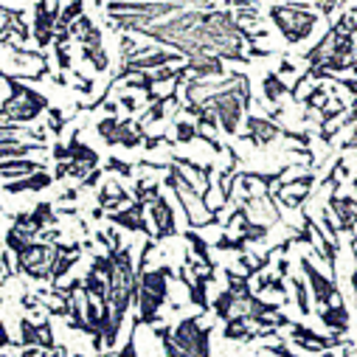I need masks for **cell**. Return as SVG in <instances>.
Wrapping results in <instances>:
<instances>
[{"mask_svg":"<svg viewBox=\"0 0 357 357\" xmlns=\"http://www.w3.org/2000/svg\"><path fill=\"white\" fill-rule=\"evenodd\" d=\"M82 15H84V0H68V6H62L56 17V31H68Z\"/></svg>","mask_w":357,"mask_h":357,"instance_id":"obj_12","label":"cell"},{"mask_svg":"<svg viewBox=\"0 0 357 357\" xmlns=\"http://www.w3.org/2000/svg\"><path fill=\"white\" fill-rule=\"evenodd\" d=\"M195 138H197V127L195 124H189V121H177L174 124V141L177 144H189Z\"/></svg>","mask_w":357,"mask_h":357,"instance_id":"obj_17","label":"cell"},{"mask_svg":"<svg viewBox=\"0 0 357 357\" xmlns=\"http://www.w3.org/2000/svg\"><path fill=\"white\" fill-rule=\"evenodd\" d=\"M301 271H304V276L310 279V287H312V296H315V301H318V307H329V304H335V301H340V296H337V287H335V282L332 279H326L318 267L304 256L301 259Z\"/></svg>","mask_w":357,"mask_h":357,"instance_id":"obj_3","label":"cell"},{"mask_svg":"<svg viewBox=\"0 0 357 357\" xmlns=\"http://www.w3.org/2000/svg\"><path fill=\"white\" fill-rule=\"evenodd\" d=\"M45 163H37V160H26V158H9V160H0V174L9 177V181H17V177H26V174H34V172H43Z\"/></svg>","mask_w":357,"mask_h":357,"instance_id":"obj_10","label":"cell"},{"mask_svg":"<svg viewBox=\"0 0 357 357\" xmlns=\"http://www.w3.org/2000/svg\"><path fill=\"white\" fill-rule=\"evenodd\" d=\"M54 82H56V84H68V76H65V73H56Z\"/></svg>","mask_w":357,"mask_h":357,"instance_id":"obj_32","label":"cell"},{"mask_svg":"<svg viewBox=\"0 0 357 357\" xmlns=\"http://www.w3.org/2000/svg\"><path fill=\"white\" fill-rule=\"evenodd\" d=\"M59 12H62V0H37V6H34V23H31V37L40 45V51H45L54 43Z\"/></svg>","mask_w":357,"mask_h":357,"instance_id":"obj_2","label":"cell"},{"mask_svg":"<svg viewBox=\"0 0 357 357\" xmlns=\"http://www.w3.org/2000/svg\"><path fill=\"white\" fill-rule=\"evenodd\" d=\"M192 76H203V79H220L225 76V62L214 54H200V56H189L186 62Z\"/></svg>","mask_w":357,"mask_h":357,"instance_id":"obj_8","label":"cell"},{"mask_svg":"<svg viewBox=\"0 0 357 357\" xmlns=\"http://www.w3.org/2000/svg\"><path fill=\"white\" fill-rule=\"evenodd\" d=\"M91 3H93V6H105V0H91Z\"/></svg>","mask_w":357,"mask_h":357,"instance_id":"obj_34","label":"cell"},{"mask_svg":"<svg viewBox=\"0 0 357 357\" xmlns=\"http://www.w3.org/2000/svg\"><path fill=\"white\" fill-rule=\"evenodd\" d=\"M276 135H282V130H279L271 119L250 116V119H248V132H245L242 138L250 141V144H256V146H264V144H271Z\"/></svg>","mask_w":357,"mask_h":357,"instance_id":"obj_7","label":"cell"},{"mask_svg":"<svg viewBox=\"0 0 357 357\" xmlns=\"http://www.w3.org/2000/svg\"><path fill=\"white\" fill-rule=\"evenodd\" d=\"M276 273H279L282 279H284V276L290 273V261H287V259H282V261H279V271H276Z\"/></svg>","mask_w":357,"mask_h":357,"instance_id":"obj_27","label":"cell"},{"mask_svg":"<svg viewBox=\"0 0 357 357\" xmlns=\"http://www.w3.org/2000/svg\"><path fill=\"white\" fill-rule=\"evenodd\" d=\"M91 217H93V220H102V217H105V211H102V208H93V211H91Z\"/></svg>","mask_w":357,"mask_h":357,"instance_id":"obj_33","label":"cell"},{"mask_svg":"<svg viewBox=\"0 0 357 357\" xmlns=\"http://www.w3.org/2000/svg\"><path fill=\"white\" fill-rule=\"evenodd\" d=\"M163 3H183L195 9H214V0H163Z\"/></svg>","mask_w":357,"mask_h":357,"instance_id":"obj_23","label":"cell"},{"mask_svg":"<svg viewBox=\"0 0 357 357\" xmlns=\"http://www.w3.org/2000/svg\"><path fill=\"white\" fill-rule=\"evenodd\" d=\"M282 73H296V65H293L290 59H284V62H282V68H279V76H282Z\"/></svg>","mask_w":357,"mask_h":357,"instance_id":"obj_28","label":"cell"},{"mask_svg":"<svg viewBox=\"0 0 357 357\" xmlns=\"http://www.w3.org/2000/svg\"><path fill=\"white\" fill-rule=\"evenodd\" d=\"M107 220H110V225H121V228H127V231L144 234L146 239H155V231L149 228V222L144 220V214H138V211L132 208V203H130L127 208H121V211H110Z\"/></svg>","mask_w":357,"mask_h":357,"instance_id":"obj_5","label":"cell"},{"mask_svg":"<svg viewBox=\"0 0 357 357\" xmlns=\"http://www.w3.org/2000/svg\"><path fill=\"white\" fill-rule=\"evenodd\" d=\"M329 208L337 214V222H340L343 231H354L357 228V200L332 195L329 197Z\"/></svg>","mask_w":357,"mask_h":357,"instance_id":"obj_9","label":"cell"},{"mask_svg":"<svg viewBox=\"0 0 357 357\" xmlns=\"http://www.w3.org/2000/svg\"><path fill=\"white\" fill-rule=\"evenodd\" d=\"M183 239L192 245V250H195V256L206 264V271H217V264H214V259H211V253H208V245H206V239H200L195 231H186L183 234Z\"/></svg>","mask_w":357,"mask_h":357,"instance_id":"obj_14","label":"cell"},{"mask_svg":"<svg viewBox=\"0 0 357 357\" xmlns=\"http://www.w3.org/2000/svg\"><path fill=\"white\" fill-rule=\"evenodd\" d=\"M99 181H102V169L96 166V169H91L84 177H82V183H79V192H84V189H93V186H99Z\"/></svg>","mask_w":357,"mask_h":357,"instance_id":"obj_20","label":"cell"},{"mask_svg":"<svg viewBox=\"0 0 357 357\" xmlns=\"http://www.w3.org/2000/svg\"><path fill=\"white\" fill-rule=\"evenodd\" d=\"M54 183V174H48L45 169L43 172H34V174H26V177H17V181H9L3 186V195H23V192H43Z\"/></svg>","mask_w":357,"mask_h":357,"instance_id":"obj_6","label":"cell"},{"mask_svg":"<svg viewBox=\"0 0 357 357\" xmlns=\"http://www.w3.org/2000/svg\"><path fill=\"white\" fill-rule=\"evenodd\" d=\"M54 51H56V68H59L62 73L73 70V68H70V54H68V45H54Z\"/></svg>","mask_w":357,"mask_h":357,"instance_id":"obj_21","label":"cell"},{"mask_svg":"<svg viewBox=\"0 0 357 357\" xmlns=\"http://www.w3.org/2000/svg\"><path fill=\"white\" fill-rule=\"evenodd\" d=\"M261 91H264V99H267V102H279V99L290 91V87L282 82L279 73H267V76L261 79Z\"/></svg>","mask_w":357,"mask_h":357,"instance_id":"obj_13","label":"cell"},{"mask_svg":"<svg viewBox=\"0 0 357 357\" xmlns=\"http://www.w3.org/2000/svg\"><path fill=\"white\" fill-rule=\"evenodd\" d=\"M37 304H40L37 296H26V298H23V307H26V310H37Z\"/></svg>","mask_w":357,"mask_h":357,"instance_id":"obj_29","label":"cell"},{"mask_svg":"<svg viewBox=\"0 0 357 357\" xmlns=\"http://www.w3.org/2000/svg\"><path fill=\"white\" fill-rule=\"evenodd\" d=\"M82 59L91 62V68L99 70V73H105V70L110 68V56H107L105 45H102V48H84V45H82Z\"/></svg>","mask_w":357,"mask_h":357,"instance_id":"obj_15","label":"cell"},{"mask_svg":"<svg viewBox=\"0 0 357 357\" xmlns=\"http://www.w3.org/2000/svg\"><path fill=\"white\" fill-rule=\"evenodd\" d=\"M271 20L276 23V29L290 45H298L315 31L318 15L310 12V6L301 3V0H290V3H282V6H271Z\"/></svg>","mask_w":357,"mask_h":357,"instance_id":"obj_1","label":"cell"},{"mask_svg":"<svg viewBox=\"0 0 357 357\" xmlns=\"http://www.w3.org/2000/svg\"><path fill=\"white\" fill-rule=\"evenodd\" d=\"M149 208V217H152V225H155V239H169L177 234V225H174V208L169 206V200L163 195L152 197L146 203Z\"/></svg>","mask_w":357,"mask_h":357,"instance_id":"obj_4","label":"cell"},{"mask_svg":"<svg viewBox=\"0 0 357 357\" xmlns=\"http://www.w3.org/2000/svg\"><path fill=\"white\" fill-rule=\"evenodd\" d=\"M20 346H37L40 349V326L31 318H20Z\"/></svg>","mask_w":357,"mask_h":357,"instance_id":"obj_16","label":"cell"},{"mask_svg":"<svg viewBox=\"0 0 357 357\" xmlns=\"http://www.w3.org/2000/svg\"><path fill=\"white\" fill-rule=\"evenodd\" d=\"M51 155H54L56 163H59V160H70V152H68V146H62V144H56V146L51 149Z\"/></svg>","mask_w":357,"mask_h":357,"instance_id":"obj_25","label":"cell"},{"mask_svg":"<svg viewBox=\"0 0 357 357\" xmlns=\"http://www.w3.org/2000/svg\"><path fill=\"white\" fill-rule=\"evenodd\" d=\"M45 116H48V127H45V130H48L51 135H59V132L65 130V121H68V119H65V113H62V110H56V107H48V113H45Z\"/></svg>","mask_w":357,"mask_h":357,"instance_id":"obj_18","label":"cell"},{"mask_svg":"<svg viewBox=\"0 0 357 357\" xmlns=\"http://www.w3.org/2000/svg\"><path fill=\"white\" fill-rule=\"evenodd\" d=\"M119 105H121L124 110H130V113H135V110H138V99H135L132 93H124V96L119 99Z\"/></svg>","mask_w":357,"mask_h":357,"instance_id":"obj_24","label":"cell"},{"mask_svg":"<svg viewBox=\"0 0 357 357\" xmlns=\"http://www.w3.org/2000/svg\"><path fill=\"white\" fill-rule=\"evenodd\" d=\"M102 107H105L107 116H119V102H105Z\"/></svg>","mask_w":357,"mask_h":357,"instance_id":"obj_26","label":"cell"},{"mask_svg":"<svg viewBox=\"0 0 357 357\" xmlns=\"http://www.w3.org/2000/svg\"><path fill=\"white\" fill-rule=\"evenodd\" d=\"M293 290H296V301H298V310H301V315H310V290H307V284L301 282V279H293Z\"/></svg>","mask_w":357,"mask_h":357,"instance_id":"obj_19","label":"cell"},{"mask_svg":"<svg viewBox=\"0 0 357 357\" xmlns=\"http://www.w3.org/2000/svg\"><path fill=\"white\" fill-rule=\"evenodd\" d=\"M62 200H70V203H76V200H79V189H68V192L62 195Z\"/></svg>","mask_w":357,"mask_h":357,"instance_id":"obj_30","label":"cell"},{"mask_svg":"<svg viewBox=\"0 0 357 357\" xmlns=\"http://www.w3.org/2000/svg\"><path fill=\"white\" fill-rule=\"evenodd\" d=\"M354 256H357V248H351ZM351 287H354V298H357V267H354V273H351Z\"/></svg>","mask_w":357,"mask_h":357,"instance_id":"obj_31","label":"cell"},{"mask_svg":"<svg viewBox=\"0 0 357 357\" xmlns=\"http://www.w3.org/2000/svg\"><path fill=\"white\" fill-rule=\"evenodd\" d=\"M318 315H321V321H324L326 326H332L335 332H346V329H349V315H346L343 301H335V304H329V307H321Z\"/></svg>","mask_w":357,"mask_h":357,"instance_id":"obj_11","label":"cell"},{"mask_svg":"<svg viewBox=\"0 0 357 357\" xmlns=\"http://www.w3.org/2000/svg\"><path fill=\"white\" fill-rule=\"evenodd\" d=\"M107 169H110V172H119V174H124V177L132 174V163H124V160H119V158H110V160H107Z\"/></svg>","mask_w":357,"mask_h":357,"instance_id":"obj_22","label":"cell"}]
</instances>
